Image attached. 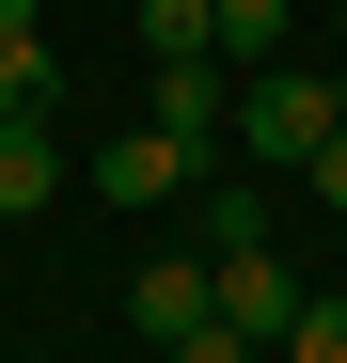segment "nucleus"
<instances>
[{
	"instance_id": "obj_1",
	"label": "nucleus",
	"mask_w": 347,
	"mask_h": 363,
	"mask_svg": "<svg viewBox=\"0 0 347 363\" xmlns=\"http://www.w3.org/2000/svg\"><path fill=\"white\" fill-rule=\"evenodd\" d=\"M331 127H347V79H316V64H253L221 143H237V158H316Z\"/></svg>"
},
{
	"instance_id": "obj_2",
	"label": "nucleus",
	"mask_w": 347,
	"mask_h": 363,
	"mask_svg": "<svg viewBox=\"0 0 347 363\" xmlns=\"http://www.w3.org/2000/svg\"><path fill=\"white\" fill-rule=\"evenodd\" d=\"M79 174H95L110 206H174V190H190V174H205V143H174V127H110V143H95Z\"/></svg>"
},
{
	"instance_id": "obj_3",
	"label": "nucleus",
	"mask_w": 347,
	"mask_h": 363,
	"mask_svg": "<svg viewBox=\"0 0 347 363\" xmlns=\"http://www.w3.org/2000/svg\"><path fill=\"white\" fill-rule=\"evenodd\" d=\"M205 284H221V332L284 347V316H300V284H284V253H268V237H253V253H205Z\"/></svg>"
},
{
	"instance_id": "obj_4",
	"label": "nucleus",
	"mask_w": 347,
	"mask_h": 363,
	"mask_svg": "<svg viewBox=\"0 0 347 363\" xmlns=\"http://www.w3.org/2000/svg\"><path fill=\"white\" fill-rule=\"evenodd\" d=\"M221 316V284H205V253H158V269H127V332L142 347H174V332H205Z\"/></svg>"
},
{
	"instance_id": "obj_5",
	"label": "nucleus",
	"mask_w": 347,
	"mask_h": 363,
	"mask_svg": "<svg viewBox=\"0 0 347 363\" xmlns=\"http://www.w3.org/2000/svg\"><path fill=\"white\" fill-rule=\"evenodd\" d=\"M64 174H79V158L47 143V111H0V221H32L47 190H64Z\"/></svg>"
},
{
	"instance_id": "obj_6",
	"label": "nucleus",
	"mask_w": 347,
	"mask_h": 363,
	"mask_svg": "<svg viewBox=\"0 0 347 363\" xmlns=\"http://www.w3.org/2000/svg\"><path fill=\"white\" fill-rule=\"evenodd\" d=\"M158 127L221 158V127H237V95H221V48H190V64H158Z\"/></svg>"
},
{
	"instance_id": "obj_7",
	"label": "nucleus",
	"mask_w": 347,
	"mask_h": 363,
	"mask_svg": "<svg viewBox=\"0 0 347 363\" xmlns=\"http://www.w3.org/2000/svg\"><path fill=\"white\" fill-rule=\"evenodd\" d=\"M284 32H300V0H205V48H221V64H284Z\"/></svg>"
},
{
	"instance_id": "obj_8",
	"label": "nucleus",
	"mask_w": 347,
	"mask_h": 363,
	"mask_svg": "<svg viewBox=\"0 0 347 363\" xmlns=\"http://www.w3.org/2000/svg\"><path fill=\"white\" fill-rule=\"evenodd\" d=\"M190 206H205V253H253V237H268V206H253V174H190Z\"/></svg>"
},
{
	"instance_id": "obj_9",
	"label": "nucleus",
	"mask_w": 347,
	"mask_h": 363,
	"mask_svg": "<svg viewBox=\"0 0 347 363\" xmlns=\"http://www.w3.org/2000/svg\"><path fill=\"white\" fill-rule=\"evenodd\" d=\"M64 64H47V32H0V111H47Z\"/></svg>"
},
{
	"instance_id": "obj_10",
	"label": "nucleus",
	"mask_w": 347,
	"mask_h": 363,
	"mask_svg": "<svg viewBox=\"0 0 347 363\" xmlns=\"http://www.w3.org/2000/svg\"><path fill=\"white\" fill-rule=\"evenodd\" d=\"M284 363H347V300L300 284V316H284Z\"/></svg>"
},
{
	"instance_id": "obj_11",
	"label": "nucleus",
	"mask_w": 347,
	"mask_h": 363,
	"mask_svg": "<svg viewBox=\"0 0 347 363\" xmlns=\"http://www.w3.org/2000/svg\"><path fill=\"white\" fill-rule=\"evenodd\" d=\"M142 48H158V64H190V48H205V0H142Z\"/></svg>"
},
{
	"instance_id": "obj_12",
	"label": "nucleus",
	"mask_w": 347,
	"mask_h": 363,
	"mask_svg": "<svg viewBox=\"0 0 347 363\" xmlns=\"http://www.w3.org/2000/svg\"><path fill=\"white\" fill-rule=\"evenodd\" d=\"M158 363H268V347H253V332H221V316H205V332H174Z\"/></svg>"
},
{
	"instance_id": "obj_13",
	"label": "nucleus",
	"mask_w": 347,
	"mask_h": 363,
	"mask_svg": "<svg viewBox=\"0 0 347 363\" xmlns=\"http://www.w3.org/2000/svg\"><path fill=\"white\" fill-rule=\"evenodd\" d=\"M300 190H316V206H331V221H347V127H331V143H316V158H300Z\"/></svg>"
},
{
	"instance_id": "obj_14",
	"label": "nucleus",
	"mask_w": 347,
	"mask_h": 363,
	"mask_svg": "<svg viewBox=\"0 0 347 363\" xmlns=\"http://www.w3.org/2000/svg\"><path fill=\"white\" fill-rule=\"evenodd\" d=\"M0 32H32V0H0Z\"/></svg>"
},
{
	"instance_id": "obj_15",
	"label": "nucleus",
	"mask_w": 347,
	"mask_h": 363,
	"mask_svg": "<svg viewBox=\"0 0 347 363\" xmlns=\"http://www.w3.org/2000/svg\"><path fill=\"white\" fill-rule=\"evenodd\" d=\"M331 48H347V16H331Z\"/></svg>"
},
{
	"instance_id": "obj_16",
	"label": "nucleus",
	"mask_w": 347,
	"mask_h": 363,
	"mask_svg": "<svg viewBox=\"0 0 347 363\" xmlns=\"http://www.w3.org/2000/svg\"><path fill=\"white\" fill-rule=\"evenodd\" d=\"M268 363H284V347H268Z\"/></svg>"
}]
</instances>
